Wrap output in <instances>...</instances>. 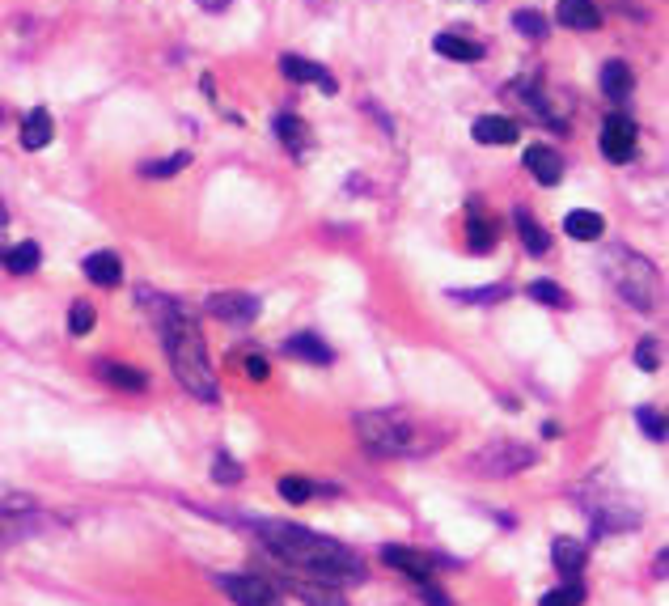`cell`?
I'll return each instance as SVG.
<instances>
[{"label":"cell","instance_id":"d6a6232c","mask_svg":"<svg viewBox=\"0 0 669 606\" xmlns=\"http://www.w3.org/2000/svg\"><path fill=\"white\" fill-rule=\"evenodd\" d=\"M585 602V585L581 581H568L564 590H551V594H542L538 606H581Z\"/></svg>","mask_w":669,"mask_h":606},{"label":"cell","instance_id":"f546056e","mask_svg":"<svg viewBox=\"0 0 669 606\" xmlns=\"http://www.w3.org/2000/svg\"><path fill=\"white\" fill-rule=\"evenodd\" d=\"M191 166V153H174L166 157V162H149V166H140L144 178H174V174H183Z\"/></svg>","mask_w":669,"mask_h":606},{"label":"cell","instance_id":"ac0fdd59","mask_svg":"<svg viewBox=\"0 0 669 606\" xmlns=\"http://www.w3.org/2000/svg\"><path fill=\"white\" fill-rule=\"evenodd\" d=\"M466 246H470V251H475V255H487V251H492V246H496V221L492 217H483V212H479V204H470V221H466Z\"/></svg>","mask_w":669,"mask_h":606},{"label":"cell","instance_id":"cb8c5ba5","mask_svg":"<svg viewBox=\"0 0 669 606\" xmlns=\"http://www.w3.org/2000/svg\"><path fill=\"white\" fill-rule=\"evenodd\" d=\"M517 234H521V246H526L530 255H547L551 251V238H547V229H542L530 212H521L517 208Z\"/></svg>","mask_w":669,"mask_h":606},{"label":"cell","instance_id":"484cf974","mask_svg":"<svg viewBox=\"0 0 669 606\" xmlns=\"http://www.w3.org/2000/svg\"><path fill=\"white\" fill-rule=\"evenodd\" d=\"M276 492L284 496L288 505H305L310 496H318V492H331V488H318V484H310V479H301V475H284L280 484H276Z\"/></svg>","mask_w":669,"mask_h":606},{"label":"cell","instance_id":"7a4b0ae2","mask_svg":"<svg viewBox=\"0 0 669 606\" xmlns=\"http://www.w3.org/2000/svg\"><path fill=\"white\" fill-rule=\"evenodd\" d=\"M136 297L144 301V306H153L157 327H161V344H166L170 369H174V378L183 382V390H191L200 403H216L221 399V382H216V369L208 361V348H204V335H200L195 314L183 310L170 297L149 293V289H140Z\"/></svg>","mask_w":669,"mask_h":606},{"label":"cell","instance_id":"1f68e13d","mask_svg":"<svg viewBox=\"0 0 669 606\" xmlns=\"http://www.w3.org/2000/svg\"><path fill=\"white\" fill-rule=\"evenodd\" d=\"M94 323H98L94 306H89V301H72V306H68V335H85Z\"/></svg>","mask_w":669,"mask_h":606},{"label":"cell","instance_id":"9c48e42d","mask_svg":"<svg viewBox=\"0 0 669 606\" xmlns=\"http://www.w3.org/2000/svg\"><path fill=\"white\" fill-rule=\"evenodd\" d=\"M526 170L538 178L542 187H559V183H564V157H559L551 145H530L526 149Z\"/></svg>","mask_w":669,"mask_h":606},{"label":"cell","instance_id":"8fae6325","mask_svg":"<svg viewBox=\"0 0 669 606\" xmlns=\"http://www.w3.org/2000/svg\"><path fill=\"white\" fill-rule=\"evenodd\" d=\"M382 560H386L390 568H399L403 577L420 581V585H428V577H432V560H428V556H420V551H411V547L390 543V547H382Z\"/></svg>","mask_w":669,"mask_h":606},{"label":"cell","instance_id":"4316f807","mask_svg":"<svg viewBox=\"0 0 669 606\" xmlns=\"http://www.w3.org/2000/svg\"><path fill=\"white\" fill-rule=\"evenodd\" d=\"M5 267H9V272H17V276L34 272V267H39V246H34V242H17L13 251L5 255Z\"/></svg>","mask_w":669,"mask_h":606},{"label":"cell","instance_id":"3957f363","mask_svg":"<svg viewBox=\"0 0 669 606\" xmlns=\"http://www.w3.org/2000/svg\"><path fill=\"white\" fill-rule=\"evenodd\" d=\"M356 433H360V445H365L373 458H415L428 450L420 441V429H415L403 412H360Z\"/></svg>","mask_w":669,"mask_h":606},{"label":"cell","instance_id":"603a6c76","mask_svg":"<svg viewBox=\"0 0 669 606\" xmlns=\"http://www.w3.org/2000/svg\"><path fill=\"white\" fill-rule=\"evenodd\" d=\"M288 590H293L305 606H348V598H343L339 590H335V585H310V581H293V585H288Z\"/></svg>","mask_w":669,"mask_h":606},{"label":"cell","instance_id":"e575fe53","mask_svg":"<svg viewBox=\"0 0 669 606\" xmlns=\"http://www.w3.org/2000/svg\"><path fill=\"white\" fill-rule=\"evenodd\" d=\"M449 297H458V301H475V306H487V301L509 297V289H504V284H492V289H458V293H449Z\"/></svg>","mask_w":669,"mask_h":606},{"label":"cell","instance_id":"4fadbf2b","mask_svg":"<svg viewBox=\"0 0 669 606\" xmlns=\"http://www.w3.org/2000/svg\"><path fill=\"white\" fill-rule=\"evenodd\" d=\"M51 136H56V119L47 115V106H34V111L22 119V149L39 153L51 145Z\"/></svg>","mask_w":669,"mask_h":606},{"label":"cell","instance_id":"d590c367","mask_svg":"<svg viewBox=\"0 0 669 606\" xmlns=\"http://www.w3.org/2000/svg\"><path fill=\"white\" fill-rule=\"evenodd\" d=\"M636 420H640V429L648 433V441H665V416L661 412H653V407H640Z\"/></svg>","mask_w":669,"mask_h":606},{"label":"cell","instance_id":"5b68a950","mask_svg":"<svg viewBox=\"0 0 669 606\" xmlns=\"http://www.w3.org/2000/svg\"><path fill=\"white\" fill-rule=\"evenodd\" d=\"M534 450L530 445H521V441H509V437H496V441H487L483 450L470 458V467H475L479 475H492V479H509L517 471H526L534 467Z\"/></svg>","mask_w":669,"mask_h":606},{"label":"cell","instance_id":"30bf717a","mask_svg":"<svg viewBox=\"0 0 669 606\" xmlns=\"http://www.w3.org/2000/svg\"><path fill=\"white\" fill-rule=\"evenodd\" d=\"M555 22L564 30H602V9L593 0H559Z\"/></svg>","mask_w":669,"mask_h":606},{"label":"cell","instance_id":"ffe728a7","mask_svg":"<svg viewBox=\"0 0 669 606\" xmlns=\"http://www.w3.org/2000/svg\"><path fill=\"white\" fill-rule=\"evenodd\" d=\"M284 352H288V356H301V361H310V365H331V361H335V352L322 344L318 335H310V331L293 335V340L284 344Z\"/></svg>","mask_w":669,"mask_h":606},{"label":"cell","instance_id":"9a60e30c","mask_svg":"<svg viewBox=\"0 0 669 606\" xmlns=\"http://www.w3.org/2000/svg\"><path fill=\"white\" fill-rule=\"evenodd\" d=\"M280 73L288 77V81H318L322 89H327V94H335V77L327 73V68H322V64H310V60H301V56H280Z\"/></svg>","mask_w":669,"mask_h":606},{"label":"cell","instance_id":"d4e9b609","mask_svg":"<svg viewBox=\"0 0 669 606\" xmlns=\"http://www.w3.org/2000/svg\"><path fill=\"white\" fill-rule=\"evenodd\" d=\"M276 136L293 153H305V145H310V128H305V119H297V115H276Z\"/></svg>","mask_w":669,"mask_h":606},{"label":"cell","instance_id":"ab89813d","mask_svg":"<svg viewBox=\"0 0 669 606\" xmlns=\"http://www.w3.org/2000/svg\"><path fill=\"white\" fill-rule=\"evenodd\" d=\"M5 217H9V212H5V204H0V229H5Z\"/></svg>","mask_w":669,"mask_h":606},{"label":"cell","instance_id":"5bb4252c","mask_svg":"<svg viewBox=\"0 0 669 606\" xmlns=\"http://www.w3.org/2000/svg\"><path fill=\"white\" fill-rule=\"evenodd\" d=\"M81 267H85V276L94 280L98 289H115V284L123 280V259L115 251H94Z\"/></svg>","mask_w":669,"mask_h":606},{"label":"cell","instance_id":"f35d334b","mask_svg":"<svg viewBox=\"0 0 669 606\" xmlns=\"http://www.w3.org/2000/svg\"><path fill=\"white\" fill-rule=\"evenodd\" d=\"M665 564H669V551L661 547V551H657V560H653V577H665Z\"/></svg>","mask_w":669,"mask_h":606},{"label":"cell","instance_id":"7402d4cb","mask_svg":"<svg viewBox=\"0 0 669 606\" xmlns=\"http://www.w3.org/2000/svg\"><path fill=\"white\" fill-rule=\"evenodd\" d=\"M551 560H555L559 573H568V577L576 581V573L585 568V543H576V539H555V543H551Z\"/></svg>","mask_w":669,"mask_h":606},{"label":"cell","instance_id":"277c9868","mask_svg":"<svg viewBox=\"0 0 669 606\" xmlns=\"http://www.w3.org/2000/svg\"><path fill=\"white\" fill-rule=\"evenodd\" d=\"M606 276H610V284L636 310H653V301H657V272H653V263H648V259H640L636 251H623V246H619L614 255H606Z\"/></svg>","mask_w":669,"mask_h":606},{"label":"cell","instance_id":"74e56055","mask_svg":"<svg viewBox=\"0 0 669 606\" xmlns=\"http://www.w3.org/2000/svg\"><path fill=\"white\" fill-rule=\"evenodd\" d=\"M420 590H424V598H428V606H454V602H449L441 590H432V585H420Z\"/></svg>","mask_w":669,"mask_h":606},{"label":"cell","instance_id":"52a82bcc","mask_svg":"<svg viewBox=\"0 0 669 606\" xmlns=\"http://www.w3.org/2000/svg\"><path fill=\"white\" fill-rule=\"evenodd\" d=\"M204 310L212 314V318H225V323H255V318L263 314V306H259V297H250V293H212L208 301H204Z\"/></svg>","mask_w":669,"mask_h":606},{"label":"cell","instance_id":"e0dca14e","mask_svg":"<svg viewBox=\"0 0 669 606\" xmlns=\"http://www.w3.org/2000/svg\"><path fill=\"white\" fill-rule=\"evenodd\" d=\"M564 234L576 238V242H598L606 234V221H602V212H589V208H576L564 217Z\"/></svg>","mask_w":669,"mask_h":606},{"label":"cell","instance_id":"8992f818","mask_svg":"<svg viewBox=\"0 0 669 606\" xmlns=\"http://www.w3.org/2000/svg\"><path fill=\"white\" fill-rule=\"evenodd\" d=\"M216 585L233 598V606H284L280 590L259 573H221Z\"/></svg>","mask_w":669,"mask_h":606},{"label":"cell","instance_id":"ba28073f","mask_svg":"<svg viewBox=\"0 0 669 606\" xmlns=\"http://www.w3.org/2000/svg\"><path fill=\"white\" fill-rule=\"evenodd\" d=\"M602 157L606 162H614V166H623V162H631L636 157V123L631 119H606V128H602Z\"/></svg>","mask_w":669,"mask_h":606},{"label":"cell","instance_id":"44dd1931","mask_svg":"<svg viewBox=\"0 0 669 606\" xmlns=\"http://www.w3.org/2000/svg\"><path fill=\"white\" fill-rule=\"evenodd\" d=\"M98 378H102V382H111L115 390H132V395L149 386V378H144L140 369H132V365H115V361H102V365H98Z\"/></svg>","mask_w":669,"mask_h":606},{"label":"cell","instance_id":"6da1fadb","mask_svg":"<svg viewBox=\"0 0 669 606\" xmlns=\"http://www.w3.org/2000/svg\"><path fill=\"white\" fill-rule=\"evenodd\" d=\"M259 543L288 568H301L322 585H360L365 581V564L352 547H343L327 534H314L297 522H255Z\"/></svg>","mask_w":669,"mask_h":606},{"label":"cell","instance_id":"836d02e7","mask_svg":"<svg viewBox=\"0 0 669 606\" xmlns=\"http://www.w3.org/2000/svg\"><path fill=\"white\" fill-rule=\"evenodd\" d=\"M636 365L644 369V373H657L661 369V344L648 335V340H640V348H636Z\"/></svg>","mask_w":669,"mask_h":606},{"label":"cell","instance_id":"4dcf8cb0","mask_svg":"<svg viewBox=\"0 0 669 606\" xmlns=\"http://www.w3.org/2000/svg\"><path fill=\"white\" fill-rule=\"evenodd\" d=\"M513 26L526 34V39H547V17L534 13V9H517L513 13Z\"/></svg>","mask_w":669,"mask_h":606},{"label":"cell","instance_id":"7c38bea8","mask_svg":"<svg viewBox=\"0 0 669 606\" xmlns=\"http://www.w3.org/2000/svg\"><path fill=\"white\" fill-rule=\"evenodd\" d=\"M517 123L509 115H483L475 119V128H470V136L479 140V145H517Z\"/></svg>","mask_w":669,"mask_h":606},{"label":"cell","instance_id":"d6986e66","mask_svg":"<svg viewBox=\"0 0 669 606\" xmlns=\"http://www.w3.org/2000/svg\"><path fill=\"white\" fill-rule=\"evenodd\" d=\"M432 47H437L445 60H458V64L483 60V47H479L475 39H462V34H437V39H432Z\"/></svg>","mask_w":669,"mask_h":606},{"label":"cell","instance_id":"2e32d148","mask_svg":"<svg viewBox=\"0 0 669 606\" xmlns=\"http://www.w3.org/2000/svg\"><path fill=\"white\" fill-rule=\"evenodd\" d=\"M602 94L610 98V102H623L631 89H636V73H631V68L623 64V60H606L602 64Z\"/></svg>","mask_w":669,"mask_h":606},{"label":"cell","instance_id":"f1b7e54d","mask_svg":"<svg viewBox=\"0 0 669 606\" xmlns=\"http://www.w3.org/2000/svg\"><path fill=\"white\" fill-rule=\"evenodd\" d=\"M212 479L216 484H225V488H233V484H242V462L238 458H229L225 450L212 458Z\"/></svg>","mask_w":669,"mask_h":606},{"label":"cell","instance_id":"8d00e7d4","mask_svg":"<svg viewBox=\"0 0 669 606\" xmlns=\"http://www.w3.org/2000/svg\"><path fill=\"white\" fill-rule=\"evenodd\" d=\"M242 373H246V378L250 382H267V361H263V356H242Z\"/></svg>","mask_w":669,"mask_h":606},{"label":"cell","instance_id":"83f0119b","mask_svg":"<svg viewBox=\"0 0 669 606\" xmlns=\"http://www.w3.org/2000/svg\"><path fill=\"white\" fill-rule=\"evenodd\" d=\"M526 293H530L534 301H542V306H555V310H568V306H572V301H568V293L559 289L555 280H534Z\"/></svg>","mask_w":669,"mask_h":606}]
</instances>
